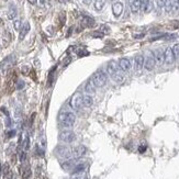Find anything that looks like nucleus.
I'll return each instance as SVG.
<instances>
[{
  "label": "nucleus",
  "instance_id": "27",
  "mask_svg": "<svg viewBox=\"0 0 179 179\" xmlns=\"http://www.w3.org/2000/svg\"><path fill=\"white\" fill-rule=\"evenodd\" d=\"M13 27H14V30H20V27H21V21L20 20H14L13 21Z\"/></svg>",
  "mask_w": 179,
  "mask_h": 179
},
{
  "label": "nucleus",
  "instance_id": "3",
  "mask_svg": "<svg viewBox=\"0 0 179 179\" xmlns=\"http://www.w3.org/2000/svg\"><path fill=\"white\" fill-rule=\"evenodd\" d=\"M58 139H59L61 142L69 144V143H73L75 140H76V134H75L71 130H63V131L59 133Z\"/></svg>",
  "mask_w": 179,
  "mask_h": 179
},
{
  "label": "nucleus",
  "instance_id": "26",
  "mask_svg": "<svg viewBox=\"0 0 179 179\" xmlns=\"http://www.w3.org/2000/svg\"><path fill=\"white\" fill-rule=\"evenodd\" d=\"M165 10H166V12H170V11L172 10V2H170V0H168L167 2H166V4H165Z\"/></svg>",
  "mask_w": 179,
  "mask_h": 179
},
{
  "label": "nucleus",
  "instance_id": "17",
  "mask_svg": "<svg viewBox=\"0 0 179 179\" xmlns=\"http://www.w3.org/2000/svg\"><path fill=\"white\" fill-rule=\"evenodd\" d=\"M74 160H76V159H69V160H67V162H65L63 165H62V167H63V169H65V170H73L75 167V165L76 164H74Z\"/></svg>",
  "mask_w": 179,
  "mask_h": 179
},
{
  "label": "nucleus",
  "instance_id": "32",
  "mask_svg": "<svg viewBox=\"0 0 179 179\" xmlns=\"http://www.w3.org/2000/svg\"><path fill=\"white\" fill-rule=\"evenodd\" d=\"M27 1H29L31 4H36V2H37V0H27Z\"/></svg>",
  "mask_w": 179,
  "mask_h": 179
},
{
  "label": "nucleus",
  "instance_id": "22",
  "mask_svg": "<svg viewBox=\"0 0 179 179\" xmlns=\"http://www.w3.org/2000/svg\"><path fill=\"white\" fill-rule=\"evenodd\" d=\"M71 179H86V172H75V174H71Z\"/></svg>",
  "mask_w": 179,
  "mask_h": 179
},
{
  "label": "nucleus",
  "instance_id": "13",
  "mask_svg": "<svg viewBox=\"0 0 179 179\" xmlns=\"http://www.w3.org/2000/svg\"><path fill=\"white\" fill-rule=\"evenodd\" d=\"M142 8V0H132L131 1V11L133 13H137Z\"/></svg>",
  "mask_w": 179,
  "mask_h": 179
},
{
  "label": "nucleus",
  "instance_id": "5",
  "mask_svg": "<svg viewBox=\"0 0 179 179\" xmlns=\"http://www.w3.org/2000/svg\"><path fill=\"white\" fill-rule=\"evenodd\" d=\"M86 146L84 145H79V146H76L75 149H71V159H78L82 157V156L86 154Z\"/></svg>",
  "mask_w": 179,
  "mask_h": 179
},
{
  "label": "nucleus",
  "instance_id": "9",
  "mask_svg": "<svg viewBox=\"0 0 179 179\" xmlns=\"http://www.w3.org/2000/svg\"><path fill=\"white\" fill-rule=\"evenodd\" d=\"M119 65H117V63L115 62H110L108 64V66H107V73H108L109 76H111L112 78L114 77V76H117V75H119Z\"/></svg>",
  "mask_w": 179,
  "mask_h": 179
},
{
  "label": "nucleus",
  "instance_id": "4",
  "mask_svg": "<svg viewBox=\"0 0 179 179\" xmlns=\"http://www.w3.org/2000/svg\"><path fill=\"white\" fill-rule=\"evenodd\" d=\"M84 105V96L80 92H76L71 99V107L74 110H79Z\"/></svg>",
  "mask_w": 179,
  "mask_h": 179
},
{
  "label": "nucleus",
  "instance_id": "23",
  "mask_svg": "<svg viewBox=\"0 0 179 179\" xmlns=\"http://www.w3.org/2000/svg\"><path fill=\"white\" fill-rule=\"evenodd\" d=\"M84 24L86 27H94L95 25V20L91 18H85L84 19Z\"/></svg>",
  "mask_w": 179,
  "mask_h": 179
},
{
  "label": "nucleus",
  "instance_id": "34",
  "mask_svg": "<svg viewBox=\"0 0 179 179\" xmlns=\"http://www.w3.org/2000/svg\"><path fill=\"white\" fill-rule=\"evenodd\" d=\"M1 110H2V112H4V114H9V113H8V112H7V109H6V108H1Z\"/></svg>",
  "mask_w": 179,
  "mask_h": 179
},
{
  "label": "nucleus",
  "instance_id": "31",
  "mask_svg": "<svg viewBox=\"0 0 179 179\" xmlns=\"http://www.w3.org/2000/svg\"><path fill=\"white\" fill-rule=\"evenodd\" d=\"M14 134H16V131H10V132H9V134H8V136H9V137H11V136H13Z\"/></svg>",
  "mask_w": 179,
  "mask_h": 179
},
{
  "label": "nucleus",
  "instance_id": "18",
  "mask_svg": "<svg viewBox=\"0 0 179 179\" xmlns=\"http://www.w3.org/2000/svg\"><path fill=\"white\" fill-rule=\"evenodd\" d=\"M16 17H17V8H16V6L11 4L9 10H8V18H9L10 20H13Z\"/></svg>",
  "mask_w": 179,
  "mask_h": 179
},
{
  "label": "nucleus",
  "instance_id": "33",
  "mask_svg": "<svg viewBox=\"0 0 179 179\" xmlns=\"http://www.w3.org/2000/svg\"><path fill=\"white\" fill-rule=\"evenodd\" d=\"M145 149H146V146H142V147H140V152L143 153L144 151H145Z\"/></svg>",
  "mask_w": 179,
  "mask_h": 179
},
{
  "label": "nucleus",
  "instance_id": "19",
  "mask_svg": "<svg viewBox=\"0 0 179 179\" xmlns=\"http://www.w3.org/2000/svg\"><path fill=\"white\" fill-rule=\"evenodd\" d=\"M105 6V0H95L94 7L97 11H101Z\"/></svg>",
  "mask_w": 179,
  "mask_h": 179
},
{
  "label": "nucleus",
  "instance_id": "20",
  "mask_svg": "<svg viewBox=\"0 0 179 179\" xmlns=\"http://www.w3.org/2000/svg\"><path fill=\"white\" fill-rule=\"evenodd\" d=\"M85 169H86V164L84 163H79V164H76L73 169V174L75 172H85Z\"/></svg>",
  "mask_w": 179,
  "mask_h": 179
},
{
  "label": "nucleus",
  "instance_id": "8",
  "mask_svg": "<svg viewBox=\"0 0 179 179\" xmlns=\"http://www.w3.org/2000/svg\"><path fill=\"white\" fill-rule=\"evenodd\" d=\"M156 65V61H155V57H154V54H151L145 58V62H144V68H145L146 71H153L154 67H155Z\"/></svg>",
  "mask_w": 179,
  "mask_h": 179
},
{
  "label": "nucleus",
  "instance_id": "12",
  "mask_svg": "<svg viewBox=\"0 0 179 179\" xmlns=\"http://www.w3.org/2000/svg\"><path fill=\"white\" fill-rule=\"evenodd\" d=\"M119 67L122 71H128L131 69V62L128 58H121L119 61Z\"/></svg>",
  "mask_w": 179,
  "mask_h": 179
},
{
  "label": "nucleus",
  "instance_id": "11",
  "mask_svg": "<svg viewBox=\"0 0 179 179\" xmlns=\"http://www.w3.org/2000/svg\"><path fill=\"white\" fill-rule=\"evenodd\" d=\"M144 62H145V57L142 54L136 55L135 58H134V69L136 71H141L144 67Z\"/></svg>",
  "mask_w": 179,
  "mask_h": 179
},
{
  "label": "nucleus",
  "instance_id": "6",
  "mask_svg": "<svg viewBox=\"0 0 179 179\" xmlns=\"http://www.w3.org/2000/svg\"><path fill=\"white\" fill-rule=\"evenodd\" d=\"M56 154L62 158H71V149L67 146H58L56 149Z\"/></svg>",
  "mask_w": 179,
  "mask_h": 179
},
{
  "label": "nucleus",
  "instance_id": "7",
  "mask_svg": "<svg viewBox=\"0 0 179 179\" xmlns=\"http://www.w3.org/2000/svg\"><path fill=\"white\" fill-rule=\"evenodd\" d=\"M175 55L172 52V48H167L164 51V63H166L167 65H172L175 62Z\"/></svg>",
  "mask_w": 179,
  "mask_h": 179
},
{
  "label": "nucleus",
  "instance_id": "14",
  "mask_svg": "<svg viewBox=\"0 0 179 179\" xmlns=\"http://www.w3.org/2000/svg\"><path fill=\"white\" fill-rule=\"evenodd\" d=\"M154 57H155L156 64L162 65L164 64V52L160 51V50H157L154 53Z\"/></svg>",
  "mask_w": 179,
  "mask_h": 179
},
{
  "label": "nucleus",
  "instance_id": "28",
  "mask_svg": "<svg viewBox=\"0 0 179 179\" xmlns=\"http://www.w3.org/2000/svg\"><path fill=\"white\" fill-rule=\"evenodd\" d=\"M167 1H168V0H157V4H158L159 8H164Z\"/></svg>",
  "mask_w": 179,
  "mask_h": 179
},
{
  "label": "nucleus",
  "instance_id": "24",
  "mask_svg": "<svg viewBox=\"0 0 179 179\" xmlns=\"http://www.w3.org/2000/svg\"><path fill=\"white\" fill-rule=\"evenodd\" d=\"M172 48V52H174V55H175V58L176 59H179V43H176Z\"/></svg>",
  "mask_w": 179,
  "mask_h": 179
},
{
  "label": "nucleus",
  "instance_id": "25",
  "mask_svg": "<svg viewBox=\"0 0 179 179\" xmlns=\"http://www.w3.org/2000/svg\"><path fill=\"white\" fill-rule=\"evenodd\" d=\"M172 6V10H178L179 9V0H170Z\"/></svg>",
  "mask_w": 179,
  "mask_h": 179
},
{
  "label": "nucleus",
  "instance_id": "16",
  "mask_svg": "<svg viewBox=\"0 0 179 179\" xmlns=\"http://www.w3.org/2000/svg\"><path fill=\"white\" fill-rule=\"evenodd\" d=\"M85 91H86V94H88V95H90V96L96 94V87H95V85L92 84V81H89V82L86 84V86H85Z\"/></svg>",
  "mask_w": 179,
  "mask_h": 179
},
{
  "label": "nucleus",
  "instance_id": "1",
  "mask_svg": "<svg viewBox=\"0 0 179 179\" xmlns=\"http://www.w3.org/2000/svg\"><path fill=\"white\" fill-rule=\"evenodd\" d=\"M59 122L63 128H71L74 126L75 122H76V115L73 112H62L59 114Z\"/></svg>",
  "mask_w": 179,
  "mask_h": 179
},
{
  "label": "nucleus",
  "instance_id": "29",
  "mask_svg": "<svg viewBox=\"0 0 179 179\" xmlns=\"http://www.w3.org/2000/svg\"><path fill=\"white\" fill-rule=\"evenodd\" d=\"M23 149H24V151H27V149H29V137H25V139H24Z\"/></svg>",
  "mask_w": 179,
  "mask_h": 179
},
{
  "label": "nucleus",
  "instance_id": "30",
  "mask_svg": "<svg viewBox=\"0 0 179 179\" xmlns=\"http://www.w3.org/2000/svg\"><path fill=\"white\" fill-rule=\"evenodd\" d=\"M23 87H24V82H23V81H22V80L19 81V82H18V86H17L18 89H22Z\"/></svg>",
  "mask_w": 179,
  "mask_h": 179
},
{
  "label": "nucleus",
  "instance_id": "21",
  "mask_svg": "<svg viewBox=\"0 0 179 179\" xmlns=\"http://www.w3.org/2000/svg\"><path fill=\"white\" fill-rule=\"evenodd\" d=\"M94 103V99L90 95H85L84 96V105L85 107H91Z\"/></svg>",
  "mask_w": 179,
  "mask_h": 179
},
{
  "label": "nucleus",
  "instance_id": "15",
  "mask_svg": "<svg viewBox=\"0 0 179 179\" xmlns=\"http://www.w3.org/2000/svg\"><path fill=\"white\" fill-rule=\"evenodd\" d=\"M29 31H30V23L29 22H25L23 25V27L21 29V32H20V35H19V40L22 41L25 37L27 33H29Z\"/></svg>",
  "mask_w": 179,
  "mask_h": 179
},
{
  "label": "nucleus",
  "instance_id": "10",
  "mask_svg": "<svg viewBox=\"0 0 179 179\" xmlns=\"http://www.w3.org/2000/svg\"><path fill=\"white\" fill-rule=\"evenodd\" d=\"M123 8H124V6H123V4H122L121 1L114 2V4H112V12H113V16H114L115 18L120 17L122 14V12H123Z\"/></svg>",
  "mask_w": 179,
  "mask_h": 179
},
{
  "label": "nucleus",
  "instance_id": "2",
  "mask_svg": "<svg viewBox=\"0 0 179 179\" xmlns=\"http://www.w3.org/2000/svg\"><path fill=\"white\" fill-rule=\"evenodd\" d=\"M91 81L92 84L95 85V87H103L105 86L107 84V81H108V75L105 74V71H97L95 74L92 75V78H91Z\"/></svg>",
  "mask_w": 179,
  "mask_h": 179
}]
</instances>
